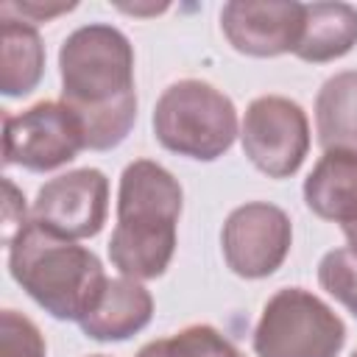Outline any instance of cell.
<instances>
[{"label":"cell","instance_id":"5b68a950","mask_svg":"<svg viewBox=\"0 0 357 357\" xmlns=\"http://www.w3.org/2000/svg\"><path fill=\"white\" fill-rule=\"evenodd\" d=\"M251 343L257 357H337L346 324L315 293L282 287L265 301Z\"/></svg>","mask_w":357,"mask_h":357},{"label":"cell","instance_id":"d6986e66","mask_svg":"<svg viewBox=\"0 0 357 357\" xmlns=\"http://www.w3.org/2000/svg\"><path fill=\"white\" fill-rule=\"evenodd\" d=\"M3 190H6V201H3V240L8 245L31 220H28V209H25V195L14 187L11 178H3Z\"/></svg>","mask_w":357,"mask_h":357},{"label":"cell","instance_id":"ffe728a7","mask_svg":"<svg viewBox=\"0 0 357 357\" xmlns=\"http://www.w3.org/2000/svg\"><path fill=\"white\" fill-rule=\"evenodd\" d=\"M6 11H20L25 22H45L61 11H73L75 3H53V6H42V3H3Z\"/></svg>","mask_w":357,"mask_h":357},{"label":"cell","instance_id":"4fadbf2b","mask_svg":"<svg viewBox=\"0 0 357 357\" xmlns=\"http://www.w3.org/2000/svg\"><path fill=\"white\" fill-rule=\"evenodd\" d=\"M357 45V8L349 3H304V25L293 56L326 64Z\"/></svg>","mask_w":357,"mask_h":357},{"label":"cell","instance_id":"5bb4252c","mask_svg":"<svg viewBox=\"0 0 357 357\" xmlns=\"http://www.w3.org/2000/svg\"><path fill=\"white\" fill-rule=\"evenodd\" d=\"M0 92L6 98H22L33 92L45 73V45L36 25L0 14Z\"/></svg>","mask_w":357,"mask_h":357},{"label":"cell","instance_id":"603a6c76","mask_svg":"<svg viewBox=\"0 0 357 357\" xmlns=\"http://www.w3.org/2000/svg\"><path fill=\"white\" fill-rule=\"evenodd\" d=\"M234 357H243V354H234Z\"/></svg>","mask_w":357,"mask_h":357},{"label":"cell","instance_id":"8992f818","mask_svg":"<svg viewBox=\"0 0 357 357\" xmlns=\"http://www.w3.org/2000/svg\"><path fill=\"white\" fill-rule=\"evenodd\" d=\"M240 142L259 173L268 178H290L310 151L307 112L284 95H259L243 114Z\"/></svg>","mask_w":357,"mask_h":357},{"label":"cell","instance_id":"ba28073f","mask_svg":"<svg viewBox=\"0 0 357 357\" xmlns=\"http://www.w3.org/2000/svg\"><path fill=\"white\" fill-rule=\"evenodd\" d=\"M293 245V226L284 209L268 201H248L229 212L220 248L231 273L265 279L282 268Z\"/></svg>","mask_w":357,"mask_h":357},{"label":"cell","instance_id":"3957f363","mask_svg":"<svg viewBox=\"0 0 357 357\" xmlns=\"http://www.w3.org/2000/svg\"><path fill=\"white\" fill-rule=\"evenodd\" d=\"M8 271L11 279L59 321H81L109 279L89 248L42 229L36 220L8 243Z\"/></svg>","mask_w":357,"mask_h":357},{"label":"cell","instance_id":"9c48e42d","mask_svg":"<svg viewBox=\"0 0 357 357\" xmlns=\"http://www.w3.org/2000/svg\"><path fill=\"white\" fill-rule=\"evenodd\" d=\"M109 215V178L98 167H78L45 181L31 206V220L67 237H95Z\"/></svg>","mask_w":357,"mask_h":357},{"label":"cell","instance_id":"ac0fdd59","mask_svg":"<svg viewBox=\"0 0 357 357\" xmlns=\"http://www.w3.org/2000/svg\"><path fill=\"white\" fill-rule=\"evenodd\" d=\"M0 357H45V337L28 315L17 310H3Z\"/></svg>","mask_w":357,"mask_h":357},{"label":"cell","instance_id":"7402d4cb","mask_svg":"<svg viewBox=\"0 0 357 357\" xmlns=\"http://www.w3.org/2000/svg\"><path fill=\"white\" fill-rule=\"evenodd\" d=\"M89 357H106V354H89Z\"/></svg>","mask_w":357,"mask_h":357},{"label":"cell","instance_id":"8fae6325","mask_svg":"<svg viewBox=\"0 0 357 357\" xmlns=\"http://www.w3.org/2000/svg\"><path fill=\"white\" fill-rule=\"evenodd\" d=\"M153 318V296L137 279L117 276L106 279L89 312L78 321L81 332L92 340L112 343L128 340L131 335L142 332Z\"/></svg>","mask_w":357,"mask_h":357},{"label":"cell","instance_id":"7c38bea8","mask_svg":"<svg viewBox=\"0 0 357 357\" xmlns=\"http://www.w3.org/2000/svg\"><path fill=\"white\" fill-rule=\"evenodd\" d=\"M301 192L312 215L340 223V229L357 220V153L324 151L304 178Z\"/></svg>","mask_w":357,"mask_h":357},{"label":"cell","instance_id":"30bf717a","mask_svg":"<svg viewBox=\"0 0 357 357\" xmlns=\"http://www.w3.org/2000/svg\"><path fill=\"white\" fill-rule=\"evenodd\" d=\"M304 25V3L296 0H231L220 8V31L229 45L254 59L293 53Z\"/></svg>","mask_w":357,"mask_h":357},{"label":"cell","instance_id":"277c9868","mask_svg":"<svg viewBox=\"0 0 357 357\" xmlns=\"http://www.w3.org/2000/svg\"><path fill=\"white\" fill-rule=\"evenodd\" d=\"M153 137L162 148L195 159H220L237 137V109L218 86L184 78L170 84L153 106Z\"/></svg>","mask_w":357,"mask_h":357},{"label":"cell","instance_id":"52a82bcc","mask_svg":"<svg viewBox=\"0 0 357 357\" xmlns=\"http://www.w3.org/2000/svg\"><path fill=\"white\" fill-rule=\"evenodd\" d=\"M84 128L61 100H39L3 117V162L33 173L56 170L84 151Z\"/></svg>","mask_w":357,"mask_h":357},{"label":"cell","instance_id":"44dd1931","mask_svg":"<svg viewBox=\"0 0 357 357\" xmlns=\"http://www.w3.org/2000/svg\"><path fill=\"white\" fill-rule=\"evenodd\" d=\"M343 234H346V240H349V248L357 251V220L346 223V226H343Z\"/></svg>","mask_w":357,"mask_h":357},{"label":"cell","instance_id":"e0dca14e","mask_svg":"<svg viewBox=\"0 0 357 357\" xmlns=\"http://www.w3.org/2000/svg\"><path fill=\"white\" fill-rule=\"evenodd\" d=\"M318 284L357 318V251L332 248L318 262Z\"/></svg>","mask_w":357,"mask_h":357},{"label":"cell","instance_id":"6da1fadb","mask_svg":"<svg viewBox=\"0 0 357 357\" xmlns=\"http://www.w3.org/2000/svg\"><path fill=\"white\" fill-rule=\"evenodd\" d=\"M61 103L84 128L89 151L117 148L137 120L134 47L128 36L106 22L75 28L59 47Z\"/></svg>","mask_w":357,"mask_h":357},{"label":"cell","instance_id":"9a60e30c","mask_svg":"<svg viewBox=\"0 0 357 357\" xmlns=\"http://www.w3.org/2000/svg\"><path fill=\"white\" fill-rule=\"evenodd\" d=\"M315 134L324 151L357 153V70L326 78L315 95Z\"/></svg>","mask_w":357,"mask_h":357},{"label":"cell","instance_id":"7a4b0ae2","mask_svg":"<svg viewBox=\"0 0 357 357\" xmlns=\"http://www.w3.org/2000/svg\"><path fill=\"white\" fill-rule=\"evenodd\" d=\"M181 206V184L167 167L151 159L126 165L117 187V226L109 237L112 265L137 282L162 276L176 251Z\"/></svg>","mask_w":357,"mask_h":357},{"label":"cell","instance_id":"2e32d148","mask_svg":"<svg viewBox=\"0 0 357 357\" xmlns=\"http://www.w3.org/2000/svg\"><path fill=\"white\" fill-rule=\"evenodd\" d=\"M231 343L209 324H192L170 337L145 343L134 357H223Z\"/></svg>","mask_w":357,"mask_h":357},{"label":"cell","instance_id":"cb8c5ba5","mask_svg":"<svg viewBox=\"0 0 357 357\" xmlns=\"http://www.w3.org/2000/svg\"><path fill=\"white\" fill-rule=\"evenodd\" d=\"M351 357H357V351H354V354H351Z\"/></svg>","mask_w":357,"mask_h":357}]
</instances>
